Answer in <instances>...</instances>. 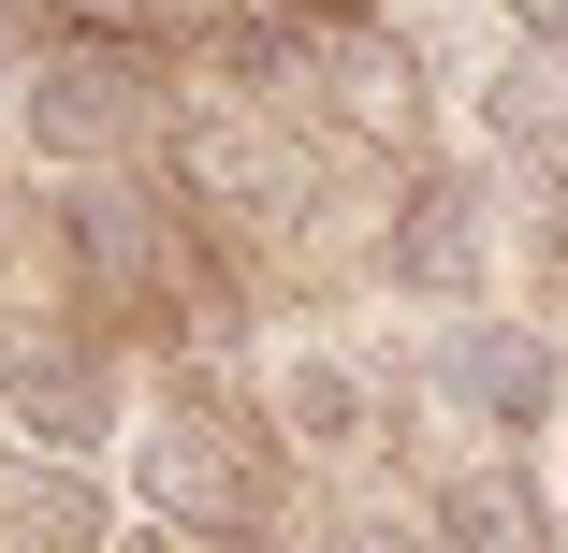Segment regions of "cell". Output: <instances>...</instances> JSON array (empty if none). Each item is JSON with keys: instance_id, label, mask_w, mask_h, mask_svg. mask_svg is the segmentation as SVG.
<instances>
[{"instance_id": "1", "label": "cell", "mask_w": 568, "mask_h": 553, "mask_svg": "<svg viewBox=\"0 0 568 553\" xmlns=\"http://www.w3.org/2000/svg\"><path fill=\"white\" fill-rule=\"evenodd\" d=\"M263 452H277V422H248L219 379H175L161 422L132 437V495L175 539H248L263 524Z\"/></svg>"}, {"instance_id": "2", "label": "cell", "mask_w": 568, "mask_h": 553, "mask_svg": "<svg viewBox=\"0 0 568 553\" xmlns=\"http://www.w3.org/2000/svg\"><path fill=\"white\" fill-rule=\"evenodd\" d=\"M16 132L44 161H132L146 146V59L132 44H102V30H44V59L16 73Z\"/></svg>"}, {"instance_id": "3", "label": "cell", "mask_w": 568, "mask_h": 553, "mask_svg": "<svg viewBox=\"0 0 568 553\" xmlns=\"http://www.w3.org/2000/svg\"><path fill=\"white\" fill-rule=\"evenodd\" d=\"M0 422L30 437V452L88 467V452H118V365H102L88 336H30V320H0Z\"/></svg>"}, {"instance_id": "4", "label": "cell", "mask_w": 568, "mask_h": 553, "mask_svg": "<svg viewBox=\"0 0 568 553\" xmlns=\"http://www.w3.org/2000/svg\"><path fill=\"white\" fill-rule=\"evenodd\" d=\"M437 379H452V408L496 422V437H539V422L568 408L554 350L525 336V320H481V306H452V320H437Z\"/></svg>"}, {"instance_id": "5", "label": "cell", "mask_w": 568, "mask_h": 553, "mask_svg": "<svg viewBox=\"0 0 568 553\" xmlns=\"http://www.w3.org/2000/svg\"><path fill=\"white\" fill-rule=\"evenodd\" d=\"M481 248H496L481 175H423V190L394 204V234H379L394 291H423V306H481Z\"/></svg>"}, {"instance_id": "6", "label": "cell", "mask_w": 568, "mask_h": 553, "mask_svg": "<svg viewBox=\"0 0 568 553\" xmlns=\"http://www.w3.org/2000/svg\"><path fill=\"white\" fill-rule=\"evenodd\" d=\"M277 73H306V88H321V117H335V132H408V44H394V30H365V16L292 30V44H277Z\"/></svg>"}, {"instance_id": "7", "label": "cell", "mask_w": 568, "mask_h": 553, "mask_svg": "<svg viewBox=\"0 0 568 553\" xmlns=\"http://www.w3.org/2000/svg\"><path fill=\"white\" fill-rule=\"evenodd\" d=\"M175 190L219 204V218H263L277 204V132L234 117V102H190V117H175Z\"/></svg>"}, {"instance_id": "8", "label": "cell", "mask_w": 568, "mask_h": 553, "mask_svg": "<svg viewBox=\"0 0 568 553\" xmlns=\"http://www.w3.org/2000/svg\"><path fill=\"white\" fill-rule=\"evenodd\" d=\"M263 422L292 437V452H365L379 393H365V365H351V350H277V379H263Z\"/></svg>"}, {"instance_id": "9", "label": "cell", "mask_w": 568, "mask_h": 553, "mask_svg": "<svg viewBox=\"0 0 568 553\" xmlns=\"http://www.w3.org/2000/svg\"><path fill=\"white\" fill-rule=\"evenodd\" d=\"M437 553H568V539H554V495L525 467H452L437 481Z\"/></svg>"}, {"instance_id": "10", "label": "cell", "mask_w": 568, "mask_h": 553, "mask_svg": "<svg viewBox=\"0 0 568 553\" xmlns=\"http://www.w3.org/2000/svg\"><path fill=\"white\" fill-rule=\"evenodd\" d=\"M481 132H496V146H525V161H568V59L510 44V59L481 73Z\"/></svg>"}, {"instance_id": "11", "label": "cell", "mask_w": 568, "mask_h": 553, "mask_svg": "<svg viewBox=\"0 0 568 553\" xmlns=\"http://www.w3.org/2000/svg\"><path fill=\"white\" fill-rule=\"evenodd\" d=\"M510 30H525L539 59H568V0H510Z\"/></svg>"}, {"instance_id": "12", "label": "cell", "mask_w": 568, "mask_h": 553, "mask_svg": "<svg viewBox=\"0 0 568 553\" xmlns=\"http://www.w3.org/2000/svg\"><path fill=\"white\" fill-rule=\"evenodd\" d=\"M351 553H437V539H408V524H365V539H351Z\"/></svg>"}]
</instances>
